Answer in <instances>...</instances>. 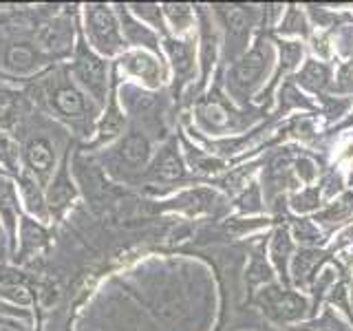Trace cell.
I'll return each mask as SVG.
<instances>
[{
  "label": "cell",
  "instance_id": "6da1fadb",
  "mask_svg": "<svg viewBox=\"0 0 353 331\" xmlns=\"http://www.w3.org/2000/svg\"><path fill=\"white\" fill-rule=\"evenodd\" d=\"M84 29L86 38L91 42V49L106 58L115 55L124 47V33L115 16V11L108 5H86L84 7Z\"/></svg>",
  "mask_w": 353,
  "mask_h": 331
},
{
  "label": "cell",
  "instance_id": "7a4b0ae2",
  "mask_svg": "<svg viewBox=\"0 0 353 331\" xmlns=\"http://www.w3.org/2000/svg\"><path fill=\"white\" fill-rule=\"evenodd\" d=\"M73 75L82 91L97 106H104L108 91V69L102 55H97L88 44H80L73 60Z\"/></svg>",
  "mask_w": 353,
  "mask_h": 331
},
{
  "label": "cell",
  "instance_id": "3957f363",
  "mask_svg": "<svg viewBox=\"0 0 353 331\" xmlns=\"http://www.w3.org/2000/svg\"><path fill=\"white\" fill-rule=\"evenodd\" d=\"M49 102L51 108L58 113L60 117L69 119V121H86L91 119V99L82 91L80 86L69 82L66 77L51 82L49 86Z\"/></svg>",
  "mask_w": 353,
  "mask_h": 331
},
{
  "label": "cell",
  "instance_id": "277c9868",
  "mask_svg": "<svg viewBox=\"0 0 353 331\" xmlns=\"http://www.w3.org/2000/svg\"><path fill=\"white\" fill-rule=\"evenodd\" d=\"M25 161L29 166V172L36 177V181L47 183L55 166V154L49 139L44 137L31 139L25 146Z\"/></svg>",
  "mask_w": 353,
  "mask_h": 331
},
{
  "label": "cell",
  "instance_id": "5b68a950",
  "mask_svg": "<svg viewBox=\"0 0 353 331\" xmlns=\"http://www.w3.org/2000/svg\"><path fill=\"white\" fill-rule=\"evenodd\" d=\"M119 66L124 71H128L130 75L139 77V80L148 86H159V82H161V66H159L157 58L146 51L124 53L119 60Z\"/></svg>",
  "mask_w": 353,
  "mask_h": 331
},
{
  "label": "cell",
  "instance_id": "8992f818",
  "mask_svg": "<svg viewBox=\"0 0 353 331\" xmlns=\"http://www.w3.org/2000/svg\"><path fill=\"white\" fill-rule=\"evenodd\" d=\"M77 190L69 177V170H66V163H62V168L58 170V174L53 177L51 188L47 192V208L53 214H62L66 208L71 205V201L75 199Z\"/></svg>",
  "mask_w": 353,
  "mask_h": 331
},
{
  "label": "cell",
  "instance_id": "52a82bcc",
  "mask_svg": "<svg viewBox=\"0 0 353 331\" xmlns=\"http://www.w3.org/2000/svg\"><path fill=\"white\" fill-rule=\"evenodd\" d=\"M71 38H73V27H69L66 20H53L49 25H44L38 33L40 47L47 51H53V53L69 51Z\"/></svg>",
  "mask_w": 353,
  "mask_h": 331
},
{
  "label": "cell",
  "instance_id": "ba28073f",
  "mask_svg": "<svg viewBox=\"0 0 353 331\" xmlns=\"http://www.w3.org/2000/svg\"><path fill=\"white\" fill-rule=\"evenodd\" d=\"M0 217H3L9 234L16 237V232H18V228H16V221H18V192H16V185L3 174H0Z\"/></svg>",
  "mask_w": 353,
  "mask_h": 331
},
{
  "label": "cell",
  "instance_id": "9c48e42d",
  "mask_svg": "<svg viewBox=\"0 0 353 331\" xmlns=\"http://www.w3.org/2000/svg\"><path fill=\"white\" fill-rule=\"evenodd\" d=\"M20 192H22V201H25L27 210L31 214H36L38 219H47V201L40 192V188L36 183V177L29 172H20Z\"/></svg>",
  "mask_w": 353,
  "mask_h": 331
},
{
  "label": "cell",
  "instance_id": "30bf717a",
  "mask_svg": "<svg viewBox=\"0 0 353 331\" xmlns=\"http://www.w3.org/2000/svg\"><path fill=\"white\" fill-rule=\"evenodd\" d=\"M40 64V55L27 44H14L5 55V66L14 73H29Z\"/></svg>",
  "mask_w": 353,
  "mask_h": 331
},
{
  "label": "cell",
  "instance_id": "8fae6325",
  "mask_svg": "<svg viewBox=\"0 0 353 331\" xmlns=\"http://www.w3.org/2000/svg\"><path fill=\"white\" fill-rule=\"evenodd\" d=\"M44 243H47V234L40 225L33 223L31 219L20 221V259H29L31 254H36Z\"/></svg>",
  "mask_w": 353,
  "mask_h": 331
},
{
  "label": "cell",
  "instance_id": "7c38bea8",
  "mask_svg": "<svg viewBox=\"0 0 353 331\" xmlns=\"http://www.w3.org/2000/svg\"><path fill=\"white\" fill-rule=\"evenodd\" d=\"M119 154H121V159L128 161L130 166H141L143 161L148 159V154H150V143H148V139L143 137V135L132 132V135H128L124 141H121Z\"/></svg>",
  "mask_w": 353,
  "mask_h": 331
},
{
  "label": "cell",
  "instance_id": "4fadbf2b",
  "mask_svg": "<svg viewBox=\"0 0 353 331\" xmlns=\"http://www.w3.org/2000/svg\"><path fill=\"white\" fill-rule=\"evenodd\" d=\"M124 124H126V119H124V115H121L115 97H110V104L104 110L102 121H99V130H97L99 132V141H108V139L117 137L119 132L124 130Z\"/></svg>",
  "mask_w": 353,
  "mask_h": 331
},
{
  "label": "cell",
  "instance_id": "5bb4252c",
  "mask_svg": "<svg viewBox=\"0 0 353 331\" xmlns=\"http://www.w3.org/2000/svg\"><path fill=\"white\" fill-rule=\"evenodd\" d=\"M152 174L157 177V179L161 181H174V179H179V177L183 174V168H181V161L179 157H176L174 152L170 150H165L161 157L154 161L152 166Z\"/></svg>",
  "mask_w": 353,
  "mask_h": 331
},
{
  "label": "cell",
  "instance_id": "9a60e30c",
  "mask_svg": "<svg viewBox=\"0 0 353 331\" xmlns=\"http://www.w3.org/2000/svg\"><path fill=\"white\" fill-rule=\"evenodd\" d=\"M263 69H265L263 55H261V51H254L236 66V75L234 77H236L239 84H252L254 80H259V77H261Z\"/></svg>",
  "mask_w": 353,
  "mask_h": 331
},
{
  "label": "cell",
  "instance_id": "2e32d148",
  "mask_svg": "<svg viewBox=\"0 0 353 331\" xmlns=\"http://www.w3.org/2000/svg\"><path fill=\"white\" fill-rule=\"evenodd\" d=\"M20 110V95L11 88H0V126H11Z\"/></svg>",
  "mask_w": 353,
  "mask_h": 331
},
{
  "label": "cell",
  "instance_id": "e0dca14e",
  "mask_svg": "<svg viewBox=\"0 0 353 331\" xmlns=\"http://www.w3.org/2000/svg\"><path fill=\"white\" fill-rule=\"evenodd\" d=\"M276 309H281V316L283 318H296L305 312V301L298 296H292V294H285L283 298H279L274 305Z\"/></svg>",
  "mask_w": 353,
  "mask_h": 331
},
{
  "label": "cell",
  "instance_id": "ac0fdd59",
  "mask_svg": "<svg viewBox=\"0 0 353 331\" xmlns=\"http://www.w3.org/2000/svg\"><path fill=\"white\" fill-rule=\"evenodd\" d=\"M0 163H3L5 168L18 172V150L14 143H11V139L7 135H3V132H0Z\"/></svg>",
  "mask_w": 353,
  "mask_h": 331
},
{
  "label": "cell",
  "instance_id": "d6986e66",
  "mask_svg": "<svg viewBox=\"0 0 353 331\" xmlns=\"http://www.w3.org/2000/svg\"><path fill=\"white\" fill-rule=\"evenodd\" d=\"M327 77H329L327 69H325L323 64H318V62L307 64V69H305V73H303V80H305L309 86H314V88L323 86V84L327 82Z\"/></svg>",
  "mask_w": 353,
  "mask_h": 331
},
{
  "label": "cell",
  "instance_id": "ffe728a7",
  "mask_svg": "<svg viewBox=\"0 0 353 331\" xmlns=\"http://www.w3.org/2000/svg\"><path fill=\"white\" fill-rule=\"evenodd\" d=\"M170 53H172L176 71L185 73L188 69H190V55H188V49L183 47L181 42H170Z\"/></svg>",
  "mask_w": 353,
  "mask_h": 331
},
{
  "label": "cell",
  "instance_id": "44dd1931",
  "mask_svg": "<svg viewBox=\"0 0 353 331\" xmlns=\"http://www.w3.org/2000/svg\"><path fill=\"white\" fill-rule=\"evenodd\" d=\"M165 14L170 16V20H172V25H174V29H185V25L190 22V9L188 7H174V5H168L165 7Z\"/></svg>",
  "mask_w": 353,
  "mask_h": 331
},
{
  "label": "cell",
  "instance_id": "7402d4cb",
  "mask_svg": "<svg viewBox=\"0 0 353 331\" xmlns=\"http://www.w3.org/2000/svg\"><path fill=\"white\" fill-rule=\"evenodd\" d=\"M124 33H126V36H128V40L130 42H141V44H148V42H152V36H150V33L146 31V29H141L139 25H137V22H132V20H126L124 22Z\"/></svg>",
  "mask_w": 353,
  "mask_h": 331
},
{
  "label": "cell",
  "instance_id": "603a6c76",
  "mask_svg": "<svg viewBox=\"0 0 353 331\" xmlns=\"http://www.w3.org/2000/svg\"><path fill=\"white\" fill-rule=\"evenodd\" d=\"M228 29H230L232 36H245V33H248V20H245V16H243L241 11L232 9L230 14H228Z\"/></svg>",
  "mask_w": 353,
  "mask_h": 331
},
{
  "label": "cell",
  "instance_id": "cb8c5ba5",
  "mask_svg": "<svg viewBox=\"0 0 353 331\" xmlns=\"http://www.w3.org/2000/svg\"><path fill=\"white\" fill-rule=\"evenodd\" d=\"M316 263H318V257H316L314 252L301 254V257L296 259V265H294V272H296L298 279H305V276L309 274V270H312Z\"/></svg>",
  "mask_w": 353,
  "mask_h": 331
},
{
  "label": "cell",
  "instance_id": "d4e9b609",
  "mask_svg": "<svg viewBox=\"0 0 353 331\" xmlns=\"http://www.w3.org/2000/svg\"><path fill=\"white\" fill-rule=\"evenodd\" d=\"M287 252H290V239H287V234H283V232H279V237L274 241V259L283 263Z\"/></svg>",
  "mask_w": 353,
  "mask_h": 331
},
{
  "label": "cell",
  "instance_id": "484cf974",
  "mask_svg": "<svg viewBox=\"0 0 353 331\" xmlns=\"http://www.w3.org/2000/svg\"><path fill=\"white\" fill-rule=\"evenodd\" d=\"M283 58H285V64L287 66H294L296 60L301 58V47H298V44H294V42H285L283 44Z\"/></svg>",
  "mask_w": 353,
  "mask_h": 331
},
{
  "label": "cell",
  "instance_id": "4316f807",
  "mask_svg": "<svg viewBox=\"0 0 353 331\" xmlns=\"http://www.w3.org/2000/svg\"><path fill=\"white\" fill-rule=\"evenodd\" d=\"M340 84L345 86V88H351L353 86V64H349V66H345L342 69V73H340Z\"/></svg>",
  "mask_w": 353,
  "mask_h": 331
},
{
  "label": "cell",
  "instance_id": "83f0119b",
  "mask_svg": "<svg viewBox=\"0 0 353 331\" xmlns=\"http://www.w3.org/2000/svg\"><path fill=\"white\" fill-rule=\"evenodd\" d=\"M0 316H25L22 312H16V309H11L9 305H3L0 303Z\"/></svg>",
  "mask_w": 353,
  "mask_h": 331
},
{
  "label": "cell",
  "instance_id": "f1b7e54d",
  "mask_svg": "<svg viewBox=\"0 0 353 331\" xmlns=\"http://www.w3.org/2000/svg\"><path fill=\"white\" fill-rule=\"evenodd\" d=\"M3 252H5V241H3V230H0V259H3Z\"/></svg>",
  "mask_w": 353,
  "mask_h": 331
},
{
  "label": "cell",
  "instance_id": "f546056e",
  "mask_svg": "<svg viewBox=\"0 0 353 331\" xmlns=\"http://www.w3.org/2000/svg\"><path fill=\"white\" fill-rule=\"evenodd\" d=\"M0 331H18V329H14V327H5V325H0Z\"/></svg>",
  "mask_w": 353,
  "mask_h": 331
}]
</instances>
